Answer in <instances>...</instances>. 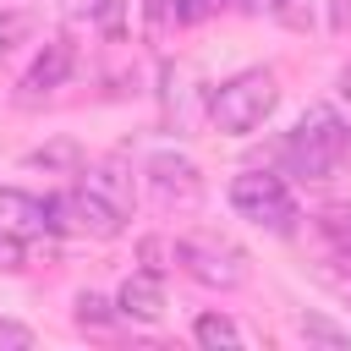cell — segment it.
I'll return each instance as SVG.
<instances>
[{
    "mask_svg": "<svg viewBox=\"0 0 351 351\" xmlns=\"http://www.w3.org/2000/svg\"><path fill=\"white\" fill-rule=\"evenodd\" d=\"M335 27H351V0H335Z\"/></svg>",
    "mask_w": 351,
    "mask_h": 351,
    "instance_id": "ffe728a7",
    "label": "cell"
},
{
    "mask_svg": "<svg viewBox=\"0 0 351 351\" xmlns=\"http://www.w3.org/2000/svg\"><path fill=\"white\" fill-rule=\"evenodd\" d=\"M22 263H27L22 236H16V230H0V274H11V269H22Z\"/></svg>",
    "mask_w": 351,
    "mask_h": 351,
    "instance_id": "2e32d148",
    "label": "cell"
},
{
    "mask_svg": "<svg viewBox=\"0 0 351 351\" xmlns=\"http://www.w3.org/2000/svg\"><path fill=\"white\" fill-rule=\"evenodd\" d=\"M302 335H313V340H329V346H351V329H335V324H324V318H302Z\"/></svg>",
    "mask_w": 351,
    "mask_h": 351,
    "instance_id": "e0dca14e",
    "label": "cell"
},
{
    "mask_svg": "<svg viewBox=\"0 0 351 351\" xmlns=\"http://www.w3.org/2000/svg\"><path fill=\"white\" fill-rule=\"evenodd\" d=\"M82 186H88L99 203H110L121 219L132 214V197H137V192H132V170H126V159H99V165H88V170H82Z\"/></svg>",
    "mask_w": 351,
    "mask_h": 351,
    "instance_id": "52a82bcc",
    "label": "cell"
},
{
    "mask_svg": "<svg viewBox=\"0 0 351 351\" xmlns=\"http://www.w3.org/2000/svg\"><path fill=\"white\" fill-rule=\"evenodd\" d=\"M154 5H159L170 22H181V27H186V22H208V16H214V11H225L230 0H154Z\"/></svg>",
    "mask_w": 351,
    "mask_h": 351,
    "instance_id": "4fadbf2b",
    "label": "cell"
},
{
    "mask_svg": "<svg viewBox=\"0 0 351 351\" xmlns=\"http://www.w3.org/2000/svg\"><path fill=\"white\" fill-rule=\"evenodd\" d=\"M230 208L241 219H252L258 230H274V236L296 230V197H291V186L274 170H241L230 181Z\"/></svg>",
    "mask_w": 351,
    "mask_h": 351,
    "instance_id": "3957f363",
    "label": "cell"
},
{
    "mask_svg": "<svg viewBox=\"0 0 351 351\" xmlns=\"http://www.w3.org/2000/svg\"><path fill=\"white\" fill-rule=\"evenodd\" d=\"M71 66H77V49H71L66 38H49V44H44V55L33 60V71L22 77V93H27V99H44V93H55V88L71 77Z\"/></svg>",
    "mask_w": 351,
    "mask_h": 351,
    "instance_id": "ba28073f",
    "label": "cell"
},
{
    "mask_svg": "<svg viewBox=\"0 0 351 351\" xmlns=\"http://www.w3.org/2000/svg\"><path fill=\"white\" fill-rule=\"evenodd\" d=\"M27 33H33V16L27 11H0V55H11Z\"/></svg>",
    "mask_w": 351,
    "mask_h": 351,
    "instance_id": "5bb4252c",
    "label": "cell"
},
{
    "mask_svg": "<svg viewBox=\"0 0 351 351\" xmlns=\"http://www.w3.org/2000/svg\"><path fill=\"white\" fill-rule=\"evenodd\" d=\"M0 230H16V236L49 230V197H27L16 186H0Z\"/></svg>",
    "mask_w": 351,
    "mask_h": 351,
    "instance_id": "30bf717a",
    "label": "cell"
},
{
    "mask_svg": "<svg viewBox=\"0 0 351 351\" xmlns=\"http://www.w3.org/2000/svg\"><path fill=\"white\" fill-rule=\"evenodd\" d=\"M27 165H77V148H71V143H55V148L27 154Z\"/></svg>",
    "mask_w": 351,
    "mask_h": 351,
    "instance_id": "ac0fdd59",
    "label": "cell"
},
{
    "mask_svg": "<svg viewBox=\"0 0 351 351\" xmlns=\"http://www.w3.org/2000/svg\"><path fill=\"white\" fill-rule=\"evenodd\" d=\"M274 104H280L274 71L252 66V71H236L230 82H219V88L208 93V121H214L219 132H230V137H247V132H258V126L274 115Z\"/></svg>",
    "mask_w": 351,
    "mask_h": 351,
    "instance_id": "7a4b0ae2",
    "label": "cell"
},
{
    "mask_svg": "<svg viewBox=\"0 0 351 351\" xmlns=\"http://www.w3.org/2000/svg\"><path fill=\"white\" fill-rule=\"evenodd\" d=\"M115 307H121V318L154 324V318L165 313V285H159V274H154V269H137V274H126V285H121Z\"/></svg>",
    "mask_w": 351,
    "mask_h": 351,
    "instance_id": "9c48e42d",
    "label": "cell"
},
{
    "mask_svg": "<svg viewBox=\"0 0 351 351\" xmlns=\"http://www.w3.org/2000/svg\"><path fill=\"white\" fill-rule=\"evenodd\" d=\"M170 263H181L192 280L219 285V291H236V285L247 280L241 247H230V241H219V236H181V241L170 247Z\"/></svg>",
    "mask_w": 351,
    "mask_h": 351,
    "instance_id": "277c9868",
    "label": "cell"
},
{
    "mask_svg": "<svg viewBox=\"0 0 351 351\" xmlns=\"http://www.w3.org/2000/svg\"><path fill=\"white\" fill-rule=\"evenodd\" d=\"M313 225L324 230V241H335L340 252H351V203H324L313 214Z\"/></svg>",
    "mask_w": 351,
    "mask_h": 351,
    "instance_id": "8fae6325",
    "label": "cell"
},
{
    "mask_svg": "<svg viewBox=\"0 0 351 351\" xmlns=\"http://www.w3.org/2000/svg\"><path fill=\"white\" fill-rule=\"evenodd\" d=\"M346 154H351V126H346L329 104L302 110V121H296V126L285 132V143H280V159H285L296 176H307V181L335 176Z\"/></svg>",
    "mask_w": 351,
    "mask_h": 351,
    "instance_id": "6da1fadb",
    "label": "cell"
},
{
    "mask_svg": "<svg viewBox=\"0 0 351 351\" xmlns=\"http://www.w3.org/2000/svg\"><path fill=\"white\" fill-rule=\"evenodd\" d=\"M192 335H197V346H247V335H241L225 313H203V318L192 324Z\"/></svg>",
    "mask_w": 351,
    "mask_h": 351,
    "instance_id": "7c38bea8",
    "label": "cell"
},
{
    "mask_svg": "<svg viewBox=\"0 0 351 351\" xmlns=\"http://www.w3.org/2000/svg\"><path fill=\"white\" fill-rule=\"evenodd\" d=\"M148 181H154L159 203H181V208H192V203H197V192H203L197 165H192V159H181V154H154V159H148Z\"/></svg>",
    "mask_w": 351,
    "mask_h": 351,
    "instance_id": "8992f818",
    "label": "cell"
},
{
    "mask_svg": "<svg viewBox=\"0 0 351 351\" xmlns=\"http://www.w3.org/2000/svg\"><path fill=\"white\" fill-rule=\"evenodd\" d=\"M49 230L115 236V230H121V214H115L110 203H99L88 186H71V192H55V197H49Z\"/></svg>",
    "mask_w": 351,
    "mask_h": 351,
    "instance_id": "5b68a950",
    "label": "cell"
},
{
    "mask_svg": "<svg viewBox=\"0 0 351 351\" xmlns=\"http://www.w3.org/2000/svg\"><path fill=\"white\" fill-rule=\"evenodd\" d=\"M77 324H93V329H104V324H110V302H104L99 291H82V296H77Z\"/></svg>",
    "mask_w": 351,
    "mask_h": 351,
    "instance_id": "9a60e30c",
    "label": "cell"
},
{
    "mask_svg": "<svg viewBox=\"0 0 351 351\" xmlns=\"http://www.w3.org/2000/svg\"><path fill=\"white\" fill-rule=\"evenodd\" d=\"M340 99H346V104H351V66H346V71H340Z\"/></svg>",
    "mask_w": 351,
    "mask_h": 351,
    "instance_id": "44dd1931",
    "label": "cell"
},
{
    "mask_svg": "<svg viewBox=\"0 0 351 351\" xmlns=\"http://www.w3.org/2000/svg\"><path fill=\"white\" fill-rule=\"evenodd\" d=\"M0 346H33V329H22V324H0Z\"/></svg>",
    "mask_w": 351,
    "mask_h": 351,
    "instance_id": "d6986e66",
    "label": "cell"
}]
</instances>
